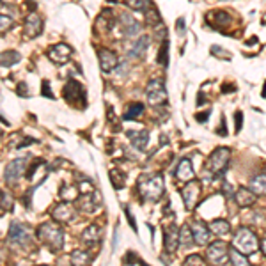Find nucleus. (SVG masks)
I'll return each mask as SVG.
<instances>
[{
    "label": "nucleus",
    "mask_w": 266,
    "mask_h": 266,
    "mask_svg": "<svg viewBox=\"0 0 266 266\" xmlns=\"http://www.w3.org/2000/svg\"><path fill=\"white\" fill-rule=\"evenodd\" d=\"M164 188H165V183L162 174L142 176V178L137 181V190L144 200H151V202L160 200L162 195H164Z\"/></svg>",
    "instance_id": "obj_1"
},
{
    "label": "nucleus",
    "mask_w": 266,
    "mask_h": 266,
    "mask_svg": "<svg viewBox=\"0 0 266 266\" xmlns=\"http://www.w3.org/2000/svg\"><path fill=\"white\" fill-rule=\"evenodd\" d=\"M37 238L45 243L50 250H61L64 245V233L53 222H45L37 227Z\"/></svg>",
    "instance_id": "obj_2"
},
{
    "label": "nucleus",
    "mask_w": 266,
    "mask_h": 266,
    "mask_svg": "<svg viewBox=\"0 0 266 266\" xmlns=\"http://www.w3.org/2000/svg\"><path fill=\"white\" fill-rule=\"evenodd\" d=\"M231 160V149L227 148H216L213 153L210 154V158L206 162V170H210L211 178H222L227 170V165H229Z\"/></svg>",
    "instance_id": "obj_3"
},
{
    "label": "nucleus",
    "mask_w": 266,
    "mask_h": 266,
    "mask_svg": "<svg viewBox=\"0 0 266 266\" xmlns=\"http://www.w3.org/2000/svg\"><path fill=\"white\" fill-rule=\"evenodd\" d=\"M233 247H236L243 254H254L259 250V240L254 234V231H250L249 227H240L236 231L234 238H233Z\"/></svg>",
    "instance_id": "obj_4"
},
{
    "label": "nucleus",
    "mask_w": 266,
    "mask_h": 266,
    "mask_svg": "<svg viewBox=\"0 0 266 266\" xmlns=\"http://www.w3.org/2000/svg\"><path fill=\"white\" fill-rule=\"evenodd\" d=\"M148 103L153 107H164L167 103V89H165L164 78H153L146 87Z\"/></svg>",
    "instance_id": "obj_5"
},
{
    "label": "nucleus",
    "mask_w": 266,
    "mask_h": 266,
    "mask_svg": "<svg viewBox=\"0 0 266 266\" xmlns=\"http://www.w3.org/2000/svg\"><path fill=\"white\" fill-rule=\"evenodd\" d=\"M64 98H66L67 103H71L75 107H85V89L80 85V82L73 80V78H69L64 85Z\"/></svg>",
    "instance_id": "obj_6"
},
{
    "label": "nucleus",
    "mask_w": 266,
    "mask_h": 266,
    "mask_svg": "<svg viewBox=\"0 0 266 266\" xmlns=\"http://www.w3.org/2000/svg\"><path fill=\"white\" fill-rule=\"evenodd\" d=\"M208 261L213 265H224L229 261V245L222 240L211 241L208 243V250H206Z\"/></svg>",
    "instance_id": "obj_7"
},
{
    "label": "nucleus",
    "mask_w": 266,
    "mask_h": 266,
    "mask_svg": "<svg viewBox=\"0 0 266 266\" xmlns=\"http://www.w3.org/2000/svg\"><path fill=\"white\" fill-rule=\"evenodd\" d=\"M181 199H183L186 210H194L195 206L199 204V199H200L199 181H195V179L186 181V184H184L183 190H181Z\"/></svg>",
    "instance_id": "obj_8"
},
{
    "label": "nucleus",
    "mask_w": 266,
    "mask_h": 266,
    "mask_svg": "<svg viewBox=\"0 0 266 266\" xmlns=\"http://www.w3.org/2000/svg\"><path fill=\"white\" fill-rule=\"evenodd\" d=\"M9 243L16 247H25L29 245L31 241V236H29V229L25 225L20 224V222H11L9 225Z\"/></svg>",
    "instance_id": "obj_9"
},
{
    "label": "nucleus",
    "mask_w": 266,
    "mask_h": 266,
    "mask_svg": "<svg viewBox=\"0 0 266 266\" xmlns=\"http://www.w3.org/2000/svg\"><path fill=\"white\" fill-rule=\"evenodd\" d=\"M119 27H121L123 36L128 37V39L137 37L140 34V31H142V25L130 13H121V16H119Z\"/></svg>",
    "instance_id": "obj_10"
},
{
    "label": "nucleus",
    "mask_w": 266,
    "mask_h": 266,
    "mask_svg": "<svg viewBox=\"0 0 266 266\" xmlns=\"http://www.w3.org/2000/svg\"><path fill=\"white\" fill-rule=\"evenodd\" d=\"M25 170H27V158H16L5 165L4 179L7 183H16Z\"/></svg>",
    "instance_id": "obj_11"
},
{
    "label": "nucleus",
    "mask_w": 266,
    "mask_h": 266,
    "mask_svg": "<svg viewBox=\"0 0 266 266\" xmlns=\"http://www.w3.org/2000/svg\"><path fill=\"white\" fill-rule=\"evenodd\" d=\"M149 45H151L149 36L140 34V36L133 37V41L130 43L128 46V57L130 59H142V57L146 55V51H148Z\"/></svg>",
    "instance_id": "obj_12"
},
{
    "label": "nucleus",
    "mask_w": 266,
    "mask_h": 266,
    "mask_svg": "<svg viewBox=\"0 0 266 266\" xmlns=\"http://www.w3.org/2000/svg\"><path fill=\"white\" fill-rule=\"evenodd\" d=\"M190 229H192V234H194L195 245L204 247V245H208V243H210L211 231H210V227H208V225L204 224V222L192 220V224H190Z\"/></svg>",
    "instance_id": "obj_13"
},
{
    "label": "nucleus",
    "mask_w": 266,
    "mask_h": 266,
    "mask_svg": "<svg viewBox=\"0 0 266 266\" xmlns=\"http://www.w3.org/2000/svg\"><path fill=\"white\" fill-rule=\"evenodd\" d=\"M98 61H100V66H101V71L105 73H110L114 71L119 64V59L117 55L114 53L112 50H107V48H101L98 50Z\"/></svg>",
    "instance_id": "obj_14"
},
{
    "label": "nucleus",
    "mask_w": 266,
    "mask_h": 266,
    "mask_svg": "<svg viewBox=\"0 0 266 266\" xmlns=\"http://www.w3.org/2000/svg\"><path fill=\"white\" fill-rule=\"evenodd\" d=\"M23 32H25L27 37H36L43 32V20L36 13H31V15L25 18V23H23Z\"/></svg>",
    "instance_id": "obj_15"
},
{
    "label": "nucleus",
    "mask_w": 266,
    "mask_h": 266,
    "mask_svg": "<svg viewBox=\"0 0 266 266\" xmlns=\"http://www.w3.org/2000/svg\"><path fill=\"white\" fill-rule=\"evenodd\" d=\"M164 245H165V250L174 254L178 250L179 247V229L176 227L174 224H170L169 227L164 229Z\"/></svg>",
    "instance_id": "obj_16"
},
{
    "label": "nucleus",
    "mask_w": 266,
    "mask_h": 266,
    "mask_svg": "<svg viewBox=\"0 0 266 266\" xmlns=\"http://www.w3.org/2000/svg\"><path fill=\"white\" fill-rule=\"evenodd\" d=\"M48 57L55 64H66L69 61V57H71V48L67 45H64V43H59V45L51 46L50 50H48Z\"/></svg>",
    "instance_id": "obj_17"
},
{
    "label": "nucleus",
    "mask_w": 266,
    "mask_h": 266,
    "mask_svg": "<svg viewBox=\"0 0 266 266\" xmlns=\"http://www.w3.org/2000/svg\"><path fill=\"white\" fill-rule=\"evenodd\" d=\"M234 200L240 208H250V206L256 202V194H254L250 188L240 186L238 190H234Z\"/></svg>",
    "instance_id": "obj_18"
},
{
    "label": "nucleus",
    "mask_w": 266,
    "mask_h": 266,
    "mask_svg": "<svg viewBox=\"0 0 266 266\" xmlns=\"http://www.w3.org/2000/svg\"><path fill=\"white\" fill-rule=\"evenodd\" d=\"M208 20H211V25L218 27V29H225V27L233 25V16L227 11H213L211 15H208Z\"/></svg>",
    "instance_id": "obj_19"
},
{
    "label": "nucleus",
    "mask_w": 266,
    "mask_h": 266,
    "mask_svg": "<svg viewBox=\"0 0 266 266\" xmlns=\"http://www.w3.org/2000/svg\"><path fill=\"white\" fill-rule=\"evenodd\" d=\"M126 135H128L130 142L133 144V148L135 149H138V151L146 149V146H148V142H149L148 130H140V132H133V130H130V132H126Z\"/></svg>",
    "instance_id": "obj_20"
},
{
    "label": "nucleus",
    "mask_w": 266,
    "mask_h": 266,
    "mask_svg": "<svg viewBox=\"0 0 266 266\" xmlns=\"http://www.w3.org/2000/svg\"><path fill=\"white\" fill-rule=\"evenodd\" d=\"M194 174L195 172H194V167H192V162H190L188 158L179 160L178 169H176V178H178L179 181L186 183L190 179H194Z\"/></svg>",
    "instance_id": "obj_21"
},
{
    "label": "nucleus",
    "mask_w": 266,
    "mask_h": 266,
    "mask_svg": "<svg viewBox=\"0 0 266 266\" xmlns=\"http://www.w3.org/2000/svg\"><path fill=\"white\" fill-rule=\"evenodd\" d=\"M101 238H103V229L96 224L89 225L87 229L82 233V241L85 243V245H94V243H100Z\"/></svg>",
    "instance_id": "obj_22"
},
{
    "label": "nucleus",
    "mask_w": 266,
    "mask_h": 266,
    "mask_svg": "<svg viewBox=\"0 0 266 266\" xmlns=\"http://www.w3.org/2000/svg\"><path fill=\"white\" fill-rule=\"evenodd\" d=\"M51 216H53L57 222H67V220H71L73 216H75V211H73L71 204L66 200L64 204L55 206V210L51 211Z\"/></svg>",
    "instance_id": "obj_23"
},
{
    "label": "nucleus",
    "mask_w": 266,
    "mask_h": 266,
    "mask_svg": "<svg viewBox=\"0 0 266 266\" xmlns=\"http://www.w3.org/2000/svg\"><path fill=\"white\" fill-rule=\"evenodd\" d=\"M208 227H210L211 234H216V236H225L231 233V224L227 220H224V218L211 220L210 224H208Z\"/></svg>",
    "instance_id": "obj_24"
},
{
    "label": "nucleus",
    "mask_w": 266,
    "mask_h": 266,
    "mask_svg": "<svg viewBox=\"0 0 266 266\" xmlns=\"http://www.w3.org/2000/svg\"><path fill=\"white\" fill-rule=\"evenodd\" d=\"M249 188L256 195H266V172L265 174H257L250 179Z\"/></svg>",
    "instance_id": "obj_25"
},
{
    "label": "nucleus",
    "mask_w": 266,
    "mask_h": 266,
    "mask_svg": "<svg viewBox=\"0 0 266 266\" xmlns=\"http://www.w3.org/2000/svg\"><path fill=\"white\" fill-rule=\"evenodd\" d=\"M108 176H110V181H112L116 190H121L124 186V183H126V174H124L123 170L112 169V170H108Z\"/></svg>",
    "instance_id": "obj_26"
},
{
    "label": "nucleus",
    "mask_w": 266,
    "mask_h": 266,
    "mask_svg": "<svg viewBox=\"0 0 266 266\" xmlns=\"http://www.w3.org/2000/svg\"><path fill=\"white\" fill-rule=\"evenodd\" d=\"M195 241H194V234H192V229L190 225H183L179 229V245L181 247H192Z\"/></svg>",
    "instance_id": "obj_27"
},
{
    "label": "nucleus",
    "mask_w": 266,
    "mask_h": 266,
    "mask_svg": "<svg viewBox=\"0 0 266 266\" xmlns=\"http://www.w3.org/2000/svg\"><path fill=\"white\" fill-rule=\"evenodd\" d=\"M20 53L15 50H9V51H4L2 55H0V66L4 67H9L13 66V64H16V62H20Z\"/></svg>",
    "instance_id": "obj_28"
},
{
    "label": "nucleus",
    "mask_w": 266,
    "mask_h": 266,
    "mask_svg": "<svg viewBox=\"0 0 266 266\" xmlns=\"http://www.w3.org/2000/svg\"><path fill=\"white\" fill-rule=\"evenodd\" d=\"M229 263H231V265L249 266V259H247V254L240 252L238 249H236V247L229 250Z\"/></svg>",
    "instance_id": "obj_29"
},
{
    "label": "nucleus",
    "mask_w": 266,
    "mask_h": 266,
    "mask_svg": "<svg viewBox=\"0 0 266 266\" xmlns=\"http://www.w3.org/2000/svg\"><path fill=\"white\" fill-rule=\"evenodd\" d=\"M124 4L128 5L130 9L142 11V13H146L148 9L153 7V2H151V0H124Z\"/></svg>",
    "instance_id": "obj_30"
},
{
    "label": "nucleus",
    "mask_w": 266,
    "mask_h": 266,
    "mask_svg": "<svg viewBox=\"0 0 266 266\" xmlns=\"http://www.w3.org/2000/svg\"><path fill=\"white\" fill-rule=\"evenodd\" d=\"M160 66L167 67L169 66V39H164L162 41V46H160V51H158V59H156Z\"/></svg>",
    "instance_id": "obj_31"
},
{
    "label": "nucleus",
    "mask_w": 266,
    "mask_h": 266,
    "mask_svg": "<svg viewBox=\"0 0 266 266\" xmlns=\"http://www.w3.org/2000/svg\"><path fill=\"white\" fill-rule=\"evenodd\" d=\"M142 112H144V105L140 101H135V103H132L128 108H126V112H124V119H126V121L135 119V117H138V116H142Z\"/></svg>",
    "instance_id": "obj_32"
},
{
    "label": "nucleus",
    "mask_w": 266,
    "mask_h": 266,
    "mask_svg": "<svg viewBox=\"0 0 266 266\" xmlns=\"http://www.w3.org/2000/svg\"><path fill=\"white\" fill-rule=\"evenodd\" d=\"M91 256L85 250H75L71 254V263L73 265H89Z\"/></svg>",
    "instance_id": "obj_33"
},
{
    "label": "nucleus",
    "mask_w": 266,
    "mask_h": 266,
    "mask_svg": "<svg viewBox=\"0 0 266 266\" xmlns=\"http://www.w3.org/2000/svg\"><path fill=\"white\" fill-rule=\"evenodd\" d=\"M61 197L64 200H67V202H71V200H75L78 197V194H77V188L75 186H62L61 188Z\"/></svg>",
    "instance_id": "obj_34"
},
{
    "label": "nucleus",
    "mask_w": 266,
    "mask_h": 266,
    "mask_svg": "<svg viewBox=\"0 0 266 266\" xmlns=\"http://www.w3.org/2000/svg\"><path fill=\"white\" fill-rule=\"evenodd\" d=\"M211 55L213 57H218V59H225V61H231V53L225 48L218 45H213L211 46Z\"/></svg>",
    "instance_id": "obj_35"
},
{
    "label": "nucleus",
    "mask_w": 266,
    "mask_h": 266,
    "mask_svg": "<svg viewBox=\"0 0 266 266\" xmlns=\"http://www.w3.org/2000/svg\"><path fill=\"white\" fill-rule=\"evenodd\" d=\"M123 263H124V265H146V263H144V259H140V257H138L133 250H130L128 254L123 257Z\"/></svg>",
    "instance_id": "obj_36"
},
{
    "label": "nucleus",
    "mask_w": 266,
    "mask_h": 266,
    "mask_svg": "<svg viewBox=\"0 0 266 266\" xmlns=\"http://www.w3.org/2000/svg\"><path fill=\"white\" fill-rule=\"evenodd\" d=\"M0 208H4V210H13V199H11V195L2 192V190H0Z\"/></svg>",
    "instance_id": "obj_37"
},
{
    "label": "nucleus",
    "mask_w": 266,
    "mask_h": 266,
    "mask_svg": "<svg viewBox=\"0 0 266 266\" xmlns=\"http://www.w3.org/2000/svg\"><path fill=\"white\" fill-rule=\"evenodd\" d=\"M11 27H13V20H11L9 16H0V34L7 32Z\"/></svg>",
    "instance_id": "obj_38"
},
{
    "label": "nucleus",
    "mask_w": 266,
    "mask_h": 266,
    "mask_svg": "<svg viewBox=\"0 0 266 266\" xmlns=\"http://www.w3.org/2000/svg\"><path fill=\"white\" fill-rule=\"evenodd\" d=\"M184 265L186 266H190V265H206V261L199 256V254H192V256H188L186 259H184Z\"/></svg>",
    "instance_id": "obj_39"
},
{
    "label": "nucleus",
    "mask_w": 266,
    "mask_h": 266,
    "mask_svg": "<svg viewBox=\"0 0 266 266\" xmlns=\"http://www.w3.org/2000/svg\"><path fill=\"white\" fill-rule=\"evenodd\" d=\"M176 31H178L179 36H184V32H186V25H184V18H178V21H176Z\"/></svg>",
    "instance_id": "obj_40"
},
{
    "label": "nucleus",
    "mask_w": 266,
    "mask_h": 266,
    "mask_svg": "<svg viewBox=\"0 0 266 266\" xmlns=\"http://www.w3.org/2000/svg\"><path fill=\"white\" fill-rule=\"evenodd\" d=\"M234 121H236V132H240L241 126H243V112H236Z\"/></svg>",
    "instance_id": "obj_41"
},
{
    "label": "nucleus",
    "mask_w": 266,
    "mask_h": 266,
    "mask_svg": "<svg viewBox=\"0 0 266 266\" xmlns=\"http://www.w3.org/2000/svg\"><path fill=\"white\" fill-rule=\"evenodd\" d=\"M124 213H126V216H128V222H130V225H132V229H137V227H135V218H133V215L130 213L128 206H124Z\"/></svg>",
    "instance_id": "obj_42"
},
{
    "label": "nucleus",
    "mask_w": 266,
    "mask_h": 266,
    "mask_svg": "<svg viewBox=\"0 0 266 266\" xmlns=\"http://www.w3.org/2000/svg\"><path fill=\"white\" fill-rule=\"evenodd\" d=\"M224 190H225V195H227V197H234V190H233V186H231L229 183H227V181H224Z\"/></svg>",
    "instance_id": "obj_43"
},
{
    "label": "nucleus",
    "mask_w": 266,
    "mask_h": 266,
    "mask_svg": "<svg viewBox=\"0 0 266 266\" xmlns=\"http://www.w3.org/2000/svg\"><path fill=\"white\" fill-rule=\"evenodd\" d=\"M48 85H50V83H48V80H45V82H43V94H45L46 98H53V94L50 92Z\"/></svg>",
    "instance_id": "obj_44"
},
{
    "label": "nucleus",
    "mask_w": 266,
    "mask_h": 266,
    "mask_svg": "<svg viewBox=\"0 0 266 266\" xmlns=\"http://www.w3.org/2000/svg\"><path fill=\"white\" fill-rule=\"evenodd\" d=\"M208 117H210V110H208V112H204V114H197V116H195V119H197L199 123H204Z\"/></svg>",
    "instance_id": "obj_45"
},
{
    "label": "nucleus",
    "mask_w": 266,
    "mask_h": 266,
    "mask_svg": "<svg viewBox=\"0 0 266 266\" xmlns=\"http://www.w3.org/2000/svg\"><path fill=\"white\" fill-rule=\"evenodd\" d=\"M18 94H20V96H27V85L23 82L18 85Z\"/></svg>",
    "instance_id": "obj_46"
},
{
    "label": "nucleus",
    "mask_w": 266,
    "mask_h": 266,
    "mask_svg": "<svg viewBox=\"0 0 266 266\" xmlns=\"http://www.w3.org/2000/svg\"><path fill=\"white\" fill-rule=\"evenodd\" d=\"M259 247H261V250H263V254L266 256V236L263 238L261 241H259Z\"/></svg>",
    "instance_id": "obj_47"
},
{
    "label": "nucleus",
    "mask_w": 266,
    "mask_h": 266,
    "mask_svg": "<svg viewBox=\"0 0 266 266\" xmlns=\"http://www.w3.org/2000/svg\"><path fill=\"white\" fill-rule=\"evenodd\" d=\"M0 137H2V130H0Z\"/></svg>",
    "instance_id": "obj_48"
}]
</instances>
